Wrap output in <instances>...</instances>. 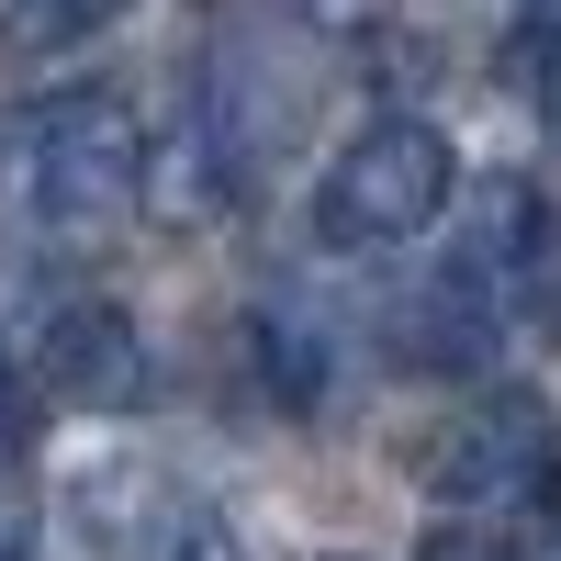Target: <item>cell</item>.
Returning <instances> with one entry per match:
<instances>
[{"instance_id": "cell-3", "label": "cell", "mask_w": 561, "mask_h": 561, "mask_svg": "<svg viewBox=\"0 0 561 561\" xmlns=\"http://www.w3.org/2000/svg\"><path fill=\"white\" fill-rule=\"evenodd\" d=\"M427 494L472 505V517H505V505H550L561 494V427L539 393H472L460 415H438L427 449H415Z\"/></svg>"}, {"instance_id": "cell-15", "label": "cell", "mask_w": 561, "mask_h": 561, "mask_svg": "<svg viewBox=\"0 0 561 561\" xmlns=\"http://www.w3.org/2000/svg\"><path fill=\"white\" fill-rule=\"evenodd\" d=\"M325 561H348V550H325Z\"/></svg>"}, {"instance_id": "cell-16", "label": "cell", "mask_w": 561, "mask_h": 561, "mask_svg": "<svg viewBox=\"0 0 561 561\" xmlns=\"http://www.w3.org/2000/svg\"><path fill=\"white\" fill-rule=\"evenodd\" d=\"M550 561H561V550H550Z\"/></svg>"}, {"instance_id": "cell-14", "label": "cell", "mask_w": 561, "mask_h": 561, "mask_svg": "<svg viewBox=\"0 0 561 561\" xmlns=\"http://www.w3.org/2000/svg\"><path fill=\"white\" fill-rule=\"evenodd\" d=\"M539 102H550V124H561V57H550V90H539Z\"/></svg>"}, {"instance_id": "cell-5", "label": "cell", "mask_w": 561, "mask_h": 561, "mask_svg": "<svg viewBox=\"0 0 561 561\" xmlns=\"http://www.w3.org/2000/svg\"><path fill=\"white\" fill-rule=\"evenodd\" d=\"M90 528L124 561H248L203 494H158V472H90Z\"/></svg>"}, {"instance_id": "cell-12", "label": "cell", "mask_w": 561, "mask_h": 561, "mask_svg": "<svg viewBox=\"0 0 561 561\" xmlns=\"http://www.w3.org/2000/svg\"><path fill=\"white\" fill-rule=\"evenodd\" d=\"M517 12H528V45H539V57H561V0H517Z\"/></svg>"}, {"instance_id": "cell-10", "label": "cell", "mask_w": 561, "mask_h": 561, "mask_svg": "<svg viewBox=\"0 0 561 561\" xmlns=\"http://www.w3.org/2000/svg\"><path fill=\"white\" fill-rule=\"evenodd\" d=\"M415 561H517V550H505L483 517H449V528H427V550H415Z\"/></svg>"}, {"instance_id": "cell-13", "label": "cell", "mask_w": 561, "mask_h": 561, "mask_svg": "<svg viewBox=\"0 0 561 561\" xmlns=\"http://www.w3.org/2000/svg\"><path fill=\"white\" fill-rule=\"evenodd\" d=\"M0 427H23V382H12V359H0Z\"/></svg>"}, {"instance_id": "cell-8", "label": "cell", "mask_w": 561, "mask_h": 561, "mask_svg": "<svg viewBox=\"0 0 561 561\" xmlns=\"http://www.w3.org/2000/svg\"><path fill=\"white\" fill-rule=\"evenodd\" d=\"M248 348H259V382H270L280 404H325V337H314L304 304H259Z\"/></svg>"}, {"instance_id": "cell-7", "label": "cell", "mask_w": 561, "mask_h": 561, "mask_svg": "<svg viewBox=\"0 0 561 561\" xmlns=\"http://www.w3.org/2000/svg\"><path fill=\"white\" fill-rule=\"evenodd\" d=\"M393 348H404V359H427V370H472V359L494 348V293H483V280L449 259V270L427 280V293H404V314H393Z\"/></svg>"}, {"instance_id": "cell-2", "label": "cell", "mask_w": 561, "mask_h": 561, "mask_svg": "<svg viewBox=\"0 0 561 561\" xmlns=\"http://www.w3.org/2000/svg\"><path fill=\"white\" fill-rule=\"evenodd\" d=\"M23 192L45 225H124L147 203V124H135L124 90H57V102L34 113V147H23Z\"/></svg>"}, {"instance_id": "cell-9", "label": "cell", "mask_w": 561, "mask_h": 561, "mask_svg": "<svg viewBox=\"0 0 561 561\" xmlns=\"http://www.w3.org/2000/svg\"><path fill=\"white\" fill-rule=\"evenodd\" d=\"M113 12H124V0H12L0 34H12V45H79V34H102Z\"/></svg>"}, {"instance_id": "cell-6", "label": "cell", "mask_w": 561, "mask_h": 561, "mask_svg": "<svg viewBox=\"0 0 561 561\" xmlns=\"http://www.w3.org/2000/svg\"><path fill=\"white\" fill-rule=\"evenodd\" d=\"M539 248H550L539 192H528L517 169H494L483 192H472V237H460V270H472L494 304H517V293H528V270H539Z\"/></svg>"}, {"instance_id": "cell-4", "label": "cell", "mask_w": 561, "mask_h": 561, "mask_svg": "<svg viewBox=\"0 0 561 561\" xmlns=\"http://www.w3.org/2000/svg\"><path fill=\"white\" fill-rule=\"evenodd\" d=\"M45 393H68V404H90V415H135V404L158 393L147 325H135L124 304H102V293L57 304V325H45Z\"/></svg>"}, {"instance_id": "cell-11", "label": "cell", "mask_w": 561, "mask_h": 561, "mask_svg": "<svg viewBox=\"0 0 561 561\" xmlns=\"http://www.w3.org/2000/svg\"><path fill=\"white\" fill-rule=\"evenodd\" d=\"M0 561H34V505L0 483Z\"/></svg>"}, {"instance_id": "cell-1", "label": "cell", "mask_w": 561, "mask_h": 561, "mask_svg": "<svg viewBox=\"0 0 561 561\" xmlns=\"http://www.w3.org/2000/svg\"><path fill=\"white\" fill-rule=\"evenodd\" d=\"M438 214H449V147H438V124H415V113L359 124L348 147L325 158V180H314V237L348 248V259L427 237Z\"/></svg>"}]
</instances>
